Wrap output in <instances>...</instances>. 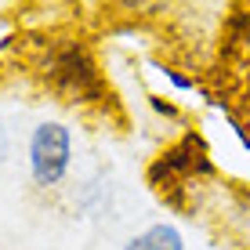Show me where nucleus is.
Listing matches in <instances>:
<instances>
[{"label":"nucleus","instance_id":"nucleus-7","mask_svg":"<svg viewBox=\"0 0 250 250\" xmlns=\"http://www.w3.org/2000/svg\"><path fill=\"white\" fill-rule=\"evenodd\" d=\"M7 149H11V142H7V127L0 124V163L7 160Z\"/></svg>","mask_w":250,"mask_h":250},{"label":"nucleus","instance_id":"nucleus-2","mask_svg":"<svg viewBox=\"0 0 250 250\" xmlns=\"http://www.w3.org/2000/svg\"><path fill=\"white\" fill-rule=\"evenodd\" d=\"M221 167L214 160V149L200 127H185L160 145L145 163V185L167 210L192 218L203 214V207L221 192L218 188Z\"/></svg>","mask_w":250,"mask_h":250},{"label":"nucleus","instance_id":"nucleus-3","mask_svg":"<svg viewBox=\"0 0 250 250\" xmlns=\"http://www.w3.org/2000/svg\"><path fill=\"white\" fill-rule=\"evenodd\" d=\"M25 167L29 182L40 192H55L73 174V127L62 120H44L29 131L25 142Z\"/></svg>","mask_w":250,"mask_h":250},{"label":"nucleus","instance_id":"nucleus-1","mask_svg":"<svg viewBox=\"0 0 250 250\" xmlns=\"http://www.w3.org/2000/svg\"><path fill=\"white\" fill-rule=\"evenodd\" d=\"M19 58L25 73L55 102H62L69 109H83V113H102V116L120 113V98L98 62V51L83 33H73V29L29 33L19 40Z\"/></svg>","mask_w":250,"mask_h":250},{"label":"nucleus","instance_id":"nucleus-6","mask_svg":"<svg viewBox=\"0 0 250 250\" xmlns=\"http://www.w3.org/2000/svg\"><path fill=\"white\" fill-rule=\"evenodd\" d=\"M145 105H149V109H152V116H156V120H163L167 127H182V131L188 127V116H185V109L178 105L174 98H163V94L149 91V94H145Z\"/></svg>","mask_w":250,"mask_h":250},{"label":"nucleus","instance_id":"nucleus-5","mask_svg":"<svg viewBox=\"0 0 250 250\" xmlns=\"http://www.w3.org/2000/svg\"><path fill=\"white\" fill-rule=\"evenodd\" d=\"M156 73L182 94H203V76L192 65H178V62H156Z\"/></svg>","mask_w":250,"mask_h":250},{"label":"nucleus","instance_id":"nucleus-4","mask_svg":"<svg viewBox=\"0 0 250 250\" xmlns=\"http://www.w3.org/2000/svg\"><path fill=\"white\" fill-rule=\"evenodd\" d=\"M120 250H185V232L174 221H152V225L138 229L134 236H127Z\"/></svg>","mask_w":250,"mask_h":250}]
</instances>
